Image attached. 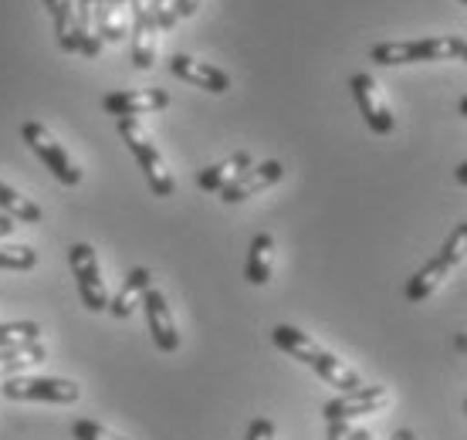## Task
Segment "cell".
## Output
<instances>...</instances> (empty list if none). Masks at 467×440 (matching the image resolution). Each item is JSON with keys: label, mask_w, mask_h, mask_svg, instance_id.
Here are the masks:
<instances>
[{"label": "cell", "mask_w": 467, "mask_h": 440, "mask_svg": "<svg viewBox=\"0 0 467 440\" xmlns=\"http://www.w3.org/2000/svg\"><path fill=\"white\" fill-rule=\"evenodd\" d=\"M454 180H457V183H461V186H467V160L461 162V166H457V170H454Z\"/></svg>", "instance_id": "31"}, {"label": "cell", "mask_w": 467, "mask_h": 440, "mask_svg": "<svg viewBox=\"0 0 467 440\" xmlns=\"http://www.w3.org/2000/svg\"><path fill=\"white\" fill-rule=\"evenodd\" d=\"M386 390L383 386H359V390H352V393H342L336 400H328L322 406V417L326 420H356V417H366V414H376V410H383L386 406Z\"/></svg>", "instance_id": "10"}, {"label": "cell", "mask_w": 467, "mask_h": 440, "mask_svg": "<svg viewBox=\"0 0 467 440\" xmlns=\"http://www.w3.org/2000/svg\"><path fill=\"white\" fill-rule=\"evenodd\" d=\"M244 440H275V424H271L268 417L251 420V427H247Z\"/></svg>", "instance_id": "26"}, {"label": "cell", "mask_w": 467, "mask_h": 440, "mask_svg": "<svg viewBox=\"0 0 467 440\" xmlns=\"http://www.w3.org/2000/svg\"><path fill=\"white\" fill-rule=\"evenodd\" d=\"M328 424V440H349V424L346 420H326Z\"/></svg>", "instance_id": "27"}, {"label": "cell", "mask_w": 467, "mask_h": 440, "mask_svg": "<svg viewBox=\"0 0 467 440\" xmlns=\"http://www.w3.org/2000/svg\"><path fill=\"white\" fill-rule=\"evenodd\" d=\"M37 265V251L27 244H0V267L4 271H31Z\"/></svg>", "instance_id": "23"}, {"label": "cell", "mask_w": 467, "mask_h": 440, "mask_svg": "<svg viewBox=\"0 0 467 440\" xmlns=\"http://www.w3.org/2000/svg\"><path fill=\"white\" fill-rule=\"evenodd\" d=\"M119 136H122L129 152H132L136 162L142 166L146 183H150L152 194H156V197H173L176 180H173V173H170V166H166L163 152L156 150V142L146 136V129H142L136 119H119Z\"/></svg>", "instance_id": "4"}, {"label": "cell", "mask_w": 467, "mask_h": 440, "mask_svg": "<svg viewBox=\"0 0 467 440\" xmlns=\"http://www.w3.org/2000/svg\"><path fill=\"white\" fill-rule=\"evenodd\" d=\"M281 176H285V166H281L278 160L257 162V166H251V170H244V173L237 176L231 186H223L221 200H223V204H241V200L254 197V194H261V190L275 186Z\"/></svg>", "instance_id": "12"}, {"label": "cell", "mask_w": 467, "mask_h": 440, "mask_svg": "<svg viewBox=\"0 0 467 440\" xmlns=\"http://www.w3.org/2000/svg\"><path fill=\"white\" fill-rule=\"evenodd\" d=\"M454 346H457V352H461V356H467V332H457Z\"/></svg>", "instance_id": "30"}, {"label": "cell", "mask_w": 467, "mask_h": 440, "mask_svg": "<svg viewBox=\"0 0 467 440\" xmlns=\"http://www.w3.org/2000/svg\"><path fill=\"white\" fill-rule=\"evenodd\" d=\"M461 61H467V45H464V51H461Z\"/></svg>", "instance_id": "36"}, {"label": "cell", "mask_w": 467, "mask_h": 440, "mask_svg": "<svg viewBox=\"0 0 467 440\" xmlns=\"http://www.w3.org/2000/svg\"><path fill=\"white\" fill-rule=\"evenodd\" d=\"M200 7V0H176V17H193Z\"/></svg>", "instance_id": "28"}, {"label": "cell", "mask_w": 467, "mask_h": 440, "mask_svg": "<svg viewBox=\"0 0 467 440\" xmlns=\"http://www.w3.org/2000/svg\"><path fill=\"white\" fill-rule=\"evenodd\" d=\"M14 231H17V220L7 217V214H0V241H4V237H11Z\"/></svg>", "instance_id": "29"}, {"label": "cell", "mask_w": 467, "mask_h": 440, "mask_svg": "<svg viewBox=\"0 0 467 440\" xmlns=\"http://www.w3.org/2000/svg\"><path fill=\"white\" fill-rule=\"evenodd\" d=\"M464 37L441 35L423 37V41H383L373 47V61L383 68H397V65H417V61H454L464 51Z\"/></svg>", "instance_id": "3"}, {"label": "cell", "mask_w": 467, "mask_h": 440, "mask_svg": "<svg viewBox=\"0 0 467 440\" xmlns=\"http://www.w3.org/2000/svg\"><path fill=\"white\" fill-rule=\"evenodd\" d=\"M78 31H82V55L95 58L106 45V4L102 0H78Z\"/></svg>", "instance_id": "15"}, {"label": "cell", "mask_w": 467, "mask_h": 440, "mask_svg": "<svg viewBox=\"0 0 467 440\" xmlns=\"http://www.w3.org/2000/svg\"><path fill=\"white\" fill-rule=\"evenodd\" d=\"M170 71H173L176 79H183V81H190V85L203 89V92L223 95L231 89V75H227V71H221L217 65H211V61L190 58V55H173V58H170Z\"/></svg>", "instance_id": "13"}, {"label": "cell", "mask_w": 467, "mask_h": 440, "mask_svg": "<svg viewBox=\"0 0 467 440\" xmlns=\"http://www.w3.org/2000/svg\"><path fill=\"white\" fill-rule=\"evenodd\" d=\"M349 440H373V437H369V430H362V427H349Z\"/></svg>", "instance_id": "32"}, {"label": "cell", "mask_w": 467, "mask_h": 440, "mask_svg": "<svg viewBox=\"0 0 467 440\" xmlns=\"http://www.w3.org/2000/svg\"><path fill=\"white\" fill-rule=\"evenodd\" d=\"M21 140L31 146V152H35L37 160L45 162L51 173L58 176L65 186H78L82 183V170L71 162V156L65 150H61V142L47 132L41 122H24L21 126Z\"/></svg>", "instance_id": "7"}, {"label": "cell", "mask_w": 467, "mask_h": 440, "mask_svg": "<svg viewBox=\"0 0 467 440\" xmlns=\"http://www.w3.org/2000/svg\"><path fill=\"white\" fill-rule=\"evenodd\" d=\"M71 437L75 440H126V437H119V434H112L109 427H102V424H95V420H75V424H71Z\"/></svg>", "instance_id": "25"}, {"label": "cell", "mask_w": 467, "mask_h": 440, "mask_svg": "<svg viewBox=\"0 0 467 440\" xmlns=\"http://www.w3.org/2000/svg\"><path fill=\"white\" fill-rule=\"evenodd\" d=\"M170 105V92L163 89H129V92H109L102 99V109L116 119H136L150 112H163Z\"/></svg>", "instance_id": "9"}, {"label": "cell", "mask_w": 467, "mask_h": 440, "mask_svg": "<svg viewBox=\"0 0 467 440\" xmlns=\"http://www.w3.org/2000/svg\"><path fill=\"white\" fill-rule=\"evenodd\" d=\"M146 14H150V21L160 27V31H170L180 17H176V0H150L146 4Z\"/></svg>", "instance_id": "24"}, {"label": "cell", "mask_w": 467, "mask_h": 440, "mask_svg": "<svg viewBox=\"0 0 467 440\" xmlns=\"http://www.w3.org/2000/svg\"><path fill=\"white\" fill-rule=\"evenodd\" d=\"M0 210H4L7 217L21 220V224H41V217H45L35 200L21 197V194H17L14 186L4 183V180H0Z\"/></svg>", "instance_id": "21"}, {"label": "cell", "mask_w": 467, "mask_h": 440, "mask_svg": "<svg viewBox=\"0 0 467 440\" xmlns=\"http://www.w3.org/2000/svg\"><path fill=\"white\" fill-rule=\"evenodd\" d=\"M47 360V349L41 342H31V346H17V349H0V380L7 376H24L31 366H41Z\"/></svg>", "instance_id": "19"}, {"label": "cell", "mask_w": 467, "mask_h": 440, "mask_svg": "<svg viewBox=\"0 0 467 440\" xmlns=\"http://www.w3.org/2000/svg\"><path fill=\"white\" fill-rule=\"evenodd\" d=\"M457 109H461V116L467 119V95H464V99H461V102H457Z\"/></svg>", "instance_id": "35"}, {"label": "cell", "mask_w": 467, "mask_h": 440, "mask_svg": "<svg viewBox=\"0 0 467 440\" xmlns=\"http://www.w3.org/2000/svg\"><path fill=\"white\" fill-rule=\"evenodd\" d=\"M142 309H146V322H150L152 342L160 352H176L180 349V332H176L173 312H170V301L163 291L150 288L142 295Z\"/></svg>", "instance_id": "11"}, {"label": "cell", "mask_w": 467, "mask_h": 440, "mask_svg": "<svg viewBox=\"0 0 467 440\" xmlns=\"http://www.w3.org/2000/svg\"><path fill=\"white\" fill-rule=\"evenodd\" d=\"M271 342H275L281 352H288L292 360L305 362L308 370L318 372L328 386H336V390H342V393H352V390H359L362 386L359 372L349 370L339 356H332L328 349H322L316 339H308L302 329H295V325H275V329H271Z\"/></svg>", "instance_id": "1"}, {"label": "cell", "mask_w": 467, "mask_h": 440, "mask_svg": "<svg viewBox=\"0 0 467 440\" xmlns=\"http://www.w3.org/2000/svg\"><path fill=\"white\" fill-rule=\"evenodd\" d=\"M461 4H467V0H461Z\"/></svg>", "instance_id": "38"}, {"label": "cell", "mask_w": 467, "mask_h": 440, "mask_svg": "<svg viewBox=\"0 0 467 440\" xmlns=\"http://www.w3.org/2000/svg\"><path fill=\"white\" fill-rule=\"evenodd\" d=\"M47 14L55 21L58 47L68 55H82V31H78V7L75 0H45Z\"/></svg>", "instance_id": "14"}, {"label": "cell", "mask_w": 467, "mask_h": 440, "mask_svg": "<svg viewBox=\"0 0 467 440\" xmlns=\"http://www.w3.org/2000/svg\"><path fill=\"white\" fill-rule=\"evenodd\" d=\"M150 281H152L150 267H132V271L126 275V285L119 288L116 299L109 301V312L116 315V319H129V315H132V309H136V305H142V295L152 288Z\"/></svg>", "instance_id": "17"}, {"label": "cell", "mask_w": 467, "mask_h": 440, "mask_svg": "<svg viewBox=\"0 0 467 440\" xmlns=\"http://www.w3.org/2000/svg\"><path fill=\"white\" fill-rule=\"evenodd\" d=\"M68 265L78 281V299L88 312H106L109 309V291L99 271V255L92 244H71L68 247Z\"/></svg>", "instance_id": "6"}, {"label": "cell", "mask_w": 467, "mask_h": 440, "mask_svg": "<svg viewBox=\"0 0 467 440\" xmlns=\"http://www.w3.org/2000/svg\"><path fill=\"white\" fill-rule=\"evenodd\" d=\"M41 336V325L37 322H0V349H17L31 346Z\"/></svg>", "instance_id": "22"}, {"label": "cell", "mask_w": 467, "mask_h": 440, "mask_svg": "<svg viewBox=\"0 0 467 440\" xmlns=\"http://www.w3.org/2000/svg\"><path fill=\"white\" fill-rule=\"evenodd\" d=\"M389 440H417V434H413V430H397Z\"/></svg>", "instance_id": "33"}, {"label": "cell", "mask_w": 467, "mask_h": 440, "mask_svg": "<svg viewBox=\"0 0 467 440\" xmlns=\"http://www.w3.org/2000/svg\"><path fill=\"white\" fill-rule=\"evenodd\" d=\"M464 261H467V220L464 224H457L454 231H451V237L444 241V247H441V251H437V255H433L431 261L407 281V288H403L407 301H413V305L427 301L433 291L454 275L457 267L464 265Z\"/></svg>", "instance_id": "2"}, {"label": "cell", "mask_w": 467, "mask_h": 440, "mask_svg": "<svg viewBox=\"0 0 467 440\" xmlns=\"http://www.w3.org/2000/svg\"><path fill=\"white\" fill-rule=\"evenodd\" d=\"M4 400H27V403H75L82 386L58 376H14L0 386Z\"/></svg>", "instance_id": "5"}, {"label": "cell", "mask_w": 467, "mask_h": 440, "mask_svg": "<svg viewBox=\"0 0 467 440\" xmlns=\"http://www.w3.org/2000/svg\"><path fill=\"white\" fill-rule=\"evenodd\" d=\"M271 271H275V237L271 234H257L251 241V251H247V265H244V278L251 285H268Z\"/></svg>", "instance_id": "18"}, {"label": "cell", "mask_w": 467, "mask_h": 440, "mask_svg": "<svg viewBox=\"0 0 467 440\" xmlns=\"http://www.w3.org/2000/svg\"><path fill=\"white\" fill-rule=\"evenodd\" d=\"M156 24L150 21V14L142 21L132 24V65L142 71H150L156 65Z\"/></svg>", "instance_id": "20"}, {"label": "cell", "mask_w": 467, "mask_h": 440, "mask_svg": "<svg viewBox=\"0 0 467 440\" xmlns=\"http://www.w3.org/2000/svg\"><path fill=\"white\" fill-rule=\"evenodd\" d=\"M349 92H352V99H356V105H359V116L366 119V126L373 129L376 136H389L397 122H393V112H389V105H386L373 75L356 71L349 79Z\"/></svg>", "instance_id": "8"}, {"label": "cell", "mask_w": 467, "mask_h": 440, "mask_svg": "<svg viewBox=\"0 0 467 440\" xmlns=\"http://www.w3.org/2000/svg\"><path fill=\"white\" fill-rule=\"evenodd\" d=\"M464 414H467V400H464Z\"/></svg>", "instance_id": "37"}, {"label": "cell", "mask_w": 467, "mask_h": 440, "mask_svg": "<svg viewBox=\"0 0 467 440\" xmlns=\"http://www.w3.org/2000/svg\"><path fill=\"white\" fill-rule=\"evenodd\" d=\"M106 7H116L119 11V7H129V0H106Z\"/></svg>", "instance_id": "34"}, {"label": "cell", "mask_w": 467, "mask_h": 440, "mask_svg": "<svg viewBox=\"0 0 467 440\" xmlns=\"http://www.w3.org/2000/svg\"><path fill=\"white\" fill-rule=\"evenodd\" d=\"M254 162H251V152H234V156H227L223 162H213V166H207V170H200L197 173V186L200 190H207V194H221L223 186H231L237 176L244 173V170H251Z\"/></svg>", "instance_id": "16"}]
</instances>
